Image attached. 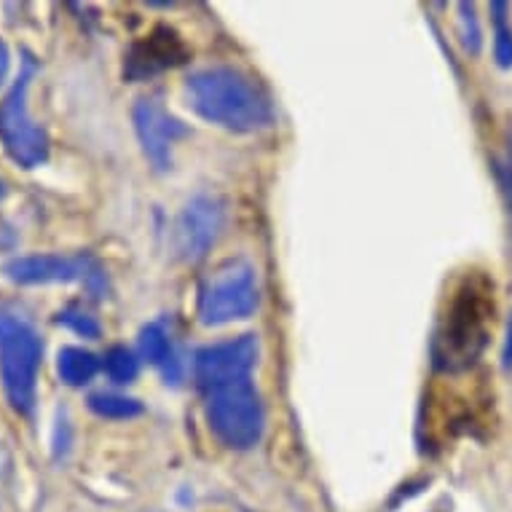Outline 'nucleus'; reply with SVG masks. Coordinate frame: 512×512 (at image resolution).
I'll list each match as a JSON object with an SVG mask.
<instances>
[{
  "label": "nucleus",
  "instance_id": "nucleus-11",
  "mask_svg": "<svg viewBox=\"0 0 512 512\" xmlns=\"http://www.w3.org/2000/svg\"><path fill=\"white\" fill-rule=\"evenodd\" d=\"M185 57H188V49L180 41V35L175 30H169V27H159V30H153L145 41H140L132 49V54L126 59V76H156L161 70L175 68V65L185 62Z\"/></svg>",
  "mask_w": 512,
  "mask_h": 512
},
{
  "label": "nucleus",
  "instance_id": "nucleus-1",
  "mask_svg": "<svg viewBox=\"0 0 512 512\" xmlns=\"http://www.w3.org/2000/svg\"><path fill=\"white\" fill-rule=\"evenodd\" d=\"M494 325V290L483 277H467L448 298L445 314L437 322L432 357L443 370H467L486 349Z\"/></svg>",
  "mask_w": 512,
  "mask_h": 512
},
{
  "label": "nucleus",
  "instance_id": "nucleus-9",
  "mask_svg": "<svg viewBox=\"0 0 512 512\" xmlns=\"http://www.w3.org/2000/svg\"><path fill=\"white\" fill-rule=\"evenodd\" d=\"M226 223V207L218 196H196L185 204L175 223V252L185 263L202 261L218 242Z\"/></svg>",
  "mask_w": 512,
  "mask_h": 512
},
{
  "label": "nucleus",
  "instance_id": "nucleus-4",
  "mask_svg": "<svg viewBox=\"0 0 512 512\" xmlns=\"http://www.w3.org/2000/svg\"><path fill=\"white\" fill-rule=\"evenodd\" d=\"M207 421L212 435L234 451H250L263 435V403L252 381L215 389L207 397Z\"/></svg>",
  "mask_w": 512,
  "mask_h": 512
},
{
  "label": "nucleus",
  "instance_id": "nucleus-21",
  "mask_svg": "<svg viewBox=\"0 0 512 512\" xmlns=\"http://www.w3.org/2000/svg\"><path fill=\"white\" fill-rule=\"evenodd\" d=\"M9 65H11V54L9 46L0 41V84H3V78L9 76Z\"/></svg>",
  "mask_w": 512,
  "mask_h": 512
},
{
  "label": "nucleus",
  "instance_id": "nucleus-10",
  "mask_svg": "<svg viewBox=\"0 0 512 512\" xmlns=\"http://www.w3.org/2000/svg\"><path fill=\"white\" fill-rule=\"evenodd\" d=\"M132 116H135L137 137H140V145H143V153L148 156V161L159 172L172 167V145L180 137L188 135V126L180 118L172 116L159 97L137 100Z\"/></svg>",
  "mask_w": 512,
  "mask_h": 512
},
{
  "label": "nucleus",
  "instance_id": "nucleus-17",
  "mask_svg": "<svg viewBox=\"0 0 512 512\" xmlns=\"http://www.w3.org/2000/svg\"><path fill=\"white\" fill-rule=\"evenodd\" d=\"M456 11H459V35H462L464 49L470 54H478L480 46H483V30H480L475 6L472 3H459Z\"/></svg>",
  "mask_w": 512,
  "mask_h": 512
},
{
  "label": "nucleus",
  "instance_id": "nucleus-16",
  "mask_svg": "<svg viewBox=\"0 0 512 512\" xmlns=\"http://www.w3.org/2000/svg\"><path fill=\"white\" fill-rule=\"evenodd\" d=\"M59 322H62L65 328H70L73 333H78V336H84V338H100V333H102L97 317H94L92 311H86L84 306H78V303L68 306L65 311H59Z\"/></svg>",
  "mask_w": 512,
  "mask_h": 512
},
{
  "label": "nucleus",
  "instance_id": "nucleus-6",
  "mask_svg": "<svg viewBox=\"0 0 512 512\" xmlns=\"http://www.w3.org/2000/svg\"><path fill=\"white\" fill-rule=\"evenodd\" d=\"M258 306V277L247 261H228L204 279L199 290V319L207 328L250 317Z\"/></svg>",
  "mask_w": 512,
  "mask_h": 512
},
{
  "label": "nucleus",
  "instance_id": "nucleus-14",
  "mask_svg": "<svg viewBox=\"0 0 512 512\" xmlns=\"http://www.w3.org/2000/svg\"><path fill=\"white\" fill-rule=\"evenodd\" d=\"M89 408L102 419H135L143 413V403L135 397L116 395V392H97L89 397Z\"/></svg>",
  "mask_w": 512,
  "mask_h": 512
},
{
  "label": "nucleus",
  "instance_id": "nucleus-5",
  "mask_svg": "<svg viewBox=\"0 0 512 512\" xmlns=\"http://www.w3.org/2000/svg\"><path fill=\"white\" fill-rule=\"evenodd\" d=\"M35 70H38L35 59H25L17 84L11 86L6 100L0 102V140L11 159L25 169L38 167L49 156V137L41 124H35L27 108V92L33 84Z\"/></svg>",
  "mask_w": 512,
  "mask_h": 512
},
{
  "label": "nucleus",
  "instance_id": "nucleus-18",
  "mask_svg": "<svg viewBox=\"0 0 512 512\" xmlns=\"http://www.w3.org/2000/svg\"><path fill=\"white\" fill-rule=\"evenodd\" d=\"M494 59L502 70L512 68V27L507 22H494Z\"/></svg>",
  "mask_w": 512,
  "mask_h": 512
},
{
  "label": "nucleus",
  "instance_id": "nucleus-15",
  "mask_svg": "<svg viewBox=\"0 0 512 512\" xmlns=\"http://www.w3.org/2000/svg\"><path fill=\"white\" fill-rule=\"evenodd\" d=\"M105 373L113 384H132L140 373V362L126 346H113L105 354Z\"/></svg>",
  "mask_w": 512,
  "mask_h": 512
},
{
  "label": "nucleus",
  "instance_id": "nucleus-2",
  "mask_svg": "<svg viewBox=\"0 0 512 512\" xmlns=\"http://www.w3.org/2000/svg\"><path fill=\"white\" fill-rule=\"evenodd\" d=\"M188 105L210 124L231 132H258L274 121L269 97L242 70L204 68L185 84Z\"/></svg>",
  "mask_w": 512,
  "mask_h": 512
},
{
  "label": "nucleus",
  "instance_id": "nucleus-8",
  "mask_svg": "<svg viewBox=\"0 0 512 512\" xmlns=\"http://www.w3.org/2000/svg\"><path fill=\"white\" fill-rule=\"evenodd\" d=\"M255 362H258V338L239 336L199 349L194 360V376L199 387L207 389L210 395L215 389L250 381Z\"/></svg>",
  "mask_w": 512,
  "mask_h": 512
},
{
  "label": "nucleus",
  "instance_id": "nucleus-19",
  "mask_svg": "<svg viewBox=\"0 0 512 512\" xmlns=\"http://www.w3.org/2000/svg\"><path fill=\"white\" fill-rule=\"evenodd\" d=\"M496 177H499L504 199H507V207H510L512 212V129L507 132V140H504L502 159L496 161Z\"/></svg>",
  "mask_w": 512,
  "mask_h": 512
},
{
  "label": "nucleus",
  "instance_id": "nucleus-13",
  "mask_svg": "<svg viewBox=\"0 0 512 512\" xmlns=\"http://www.w3.org/2000/svg\"><path fill=\"white\" fill-rule=\"evenodd\" d=\"M100 370V360L86 349L78 346H65L57 357V373L68 387H84Z\"/></svg>",
  "mask_w": 512,
  "mask_h": 512
},
{
  "label": "nucleus",
  "instance_id": "nucleus-3",
  "mask_svg": "<svg viewBox=\"0 0 512 512\" xmlns=\"http://www.w3.org/2000/svg\"><path fill=\"white\" fill-rule=\"evenodd\" d=\"M41 336L25 317L0 311V376L9 403L19 413H33L38 370H41Z\"/></svg>",
  "mask_w": 512,
  "mask_h": 512
},
{
  "label": "nucleus",
  "instance_id": "nucleus-12",
  "mask_svg": "<svg viewBox=\"0 0 512 512\" xmlns=\"http://www.w3.org/2000/svg\"><path fill=\"white\" fill-rule=\"evenodd\" d=\"M140 354L151 365H156L167 381L180 378V360H177L175 346H172V338H169V333L159 322H153V325L143 328V333H140Z\"/></svg>",
  "mask_w": 512,
  "mask_h": 512
},
{
  "label": "nucleus",
  "instance_id": "nucleus-20",
  "mask_svg": "<svg viewBox=\"0 0 512 512\" xmlns=\"http://www.w3.org/2000/svg\"><path fill=\"white\" fill-rule=\"evenodd\" d=\"M502 368L510 373L512 370V314L507 319V333H504V344H502Z\"/></svg>",
  "mask_w": 512,
  "mask_h": 512
},
{
  "label": "nucleus",
  "instance_id": "nucleus-7",
  "mask_svg": "<svg viewBox=\"0 0 512 512\" xmlns=\"http://www.w3.org/2000/svg\"><path fill=\"white\" fill-rule=\"evenodd\" d=\"M6 277L17 285H54V282H86L92 293H102L105 274L89 255H27L6 263Z\"/></svg>",
  "mask_w": 512,
  "mask_h": 512
},
{
  "label": "nucleus",
  "instance_id": "nucleus-22",
  "mask_svg": "<svg viewBox=\"0 0 512 512\" xmlns=\"http://www.w3.org/2000/svg\"><path fill=\"white\" fill-rule=\"evenodd\" d=\"M0 196H3V185H0Z\"/></svg>",
  "mask_w": 512,
  "mask_h": 512
}]
</instances>
